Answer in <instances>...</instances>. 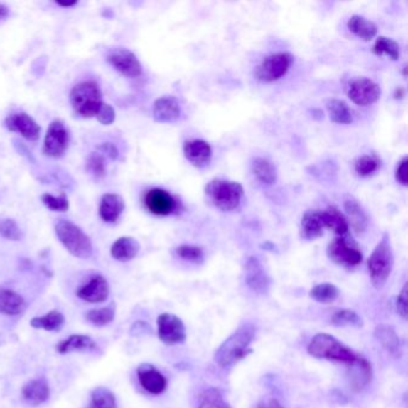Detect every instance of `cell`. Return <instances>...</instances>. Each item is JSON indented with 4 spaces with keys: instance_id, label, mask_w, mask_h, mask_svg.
I'll return each instance as SVG.
<instances>
[{
    "instance_id": "cell-51",
    "label": "cell",
    "mask_w": 408,
    "mask_h": 408,
    "mask_svg": "<svg viewBox=\"0 0 408 408\" xmlns=\"http://www.w3.org/2000/svg\"><path fill=\"white\" fill-rule=\"evenodd\" d=\"M55 4L59 5V6H63V8H72L75 5L78 4V1H55Z\"/></svg>"
},
{
    "instance_id": "cell-44",
    "label": "cell",
    "mask_w": 408,
    "mask_h": 408,
    "mask_svg": "<svg viewBox=\"0 0 408 408\" xmlns=\"http://www.w3.org/2000/svg\"><path fill=\"white\" fill-rule=\"evenodd\" d=\"M176 253L183 260L192 261L195 264H201L204 261V252L200 247L182 245L176 249Z\"/></svg>"
},
{
    "instance_id": "cell-6",
    "label": "cell",
    "mask_w": 408,
    "mask_h": 408,
    "mask_svg": "<svg viewBox=\"0 0 408 408\" xmlns=\"http://www.w3.org/2000/svg\"><path fill=\"white\" fill-rule=\"evenodd\" d=\"M367 267L370 273L371 283L375 289L381 290L382 287L386 285L394 267V254L390 235H383L381 241L371 254Z\"/></svg>"
},
{
    "instance_id": "cell-35",
    "label": "cell",
    "mask_w": 408,
    "mask_h": 408,
    "mask_svg": "<svg viewBox=\"0 0 408 408\" xmlns=\"http://www.w3.org/2000/svg\"><path fill=\"white\" fill-rule=\"evenodd\" d=\"M372 52L377 57L387 55L392 60H399L401 54L399 43L392 40V38H386V36H378L377 40L375 42Z\"/></svg>"
},
{
    "instance_id": "cell-48",
    "label": "cell",
    "mask_w": 408,
    "mask_h": 408,
    "mask_svg": "<svg viewBox=\"0 0 408 408\" xmlns=\"http://www.w3.org/2000/svg\"><path fill=\"white\" fill-rule=\"evenodd\" d=\"M97 151L104 157H108L110 159H117L119 157V150L113 143H103L97 148Z\"/></svg>"
},
{
    "instance_id": "cell-42",
    "label": "cell",
    "mask_w": 408,
    "mask_h": 408,
    "mask_svg": "<svg viewBox=\"0 0 408 408\" xmlns=\"http://www.w3.org/2000/svg\"><path fill=\"white\" fill-rule=\"evenodd\" d=\"M0 236L10 241H21L23 238V231L16 220L11 218L0 220Z\"/></svg>"
},
{
    "instance_id": "cell-37",
    "label": "cell",
    "mask_w": 408,
    "mask_h": 408,
    "mask_svg": "<svg viewBox=\"0 0 408 408\" xmlns=\"http://www.w3.org/2000/svg\"><path fill=\"white\" fill-rule=\"evenodd\" d=\"M114 318H115L114 304L106 308H101V309L89 310L85 314L87 321L96 327H104V326L109 325L113 322Z\"/></svg>"
},
{
    "instance_id": "cell-34",
    "label": "cell",
    "mask_w": 408,
    "mask_h": 408,
    "mask_svg": "<svg viewBox=\"0 0 408 408\" xmlns=\"http://www.w3.org/2000/svg\"><path fill=\"white\" fill-rule=\"evenodd\" d=\"M309 295L316 302L322 303V304H331V303L337 301L340 292L335 285L331 283H322L313 287Z\"/></svg>"
},
{
    "instance_id": "cell-20",
    "label": "cell",
    "mask_w": 408,
    "mask_h": 408,
    "mask_svg": "<svg viewBox=\"0 0 408 408\" xmlns=\"http://www.w3.org/2000/svg\"><path fill=\"white\" fill-rule=\"evenodd\" d=\"M152 114H154L156 122L171 124V122H176L181 115V107L175 97H171V96L161 97V99L156 100L154 103Z\"/></svg>"
},
{
    "instance_id": "cell-43",
    "label": "cell",
    "mask_w": 408,
    "mask_h": 408,
    "mask_svg": "<svg viewBox=\"0 0 408 408\" xmlns=\"http://www.w3.org/2000/svg\"><path fill=\"white\" fill-rule=\"evenodd\" d=\"M41 200L45 205V208H50V211L66 212L70 208V203L65 194L54 197L52 194L45 193L42 195Z\"/></svg>"
},
{
    "instance_id": "cell-21",
    "label": "cell",
    "mask_w": 408,
    "mask_h": 408,
    "mask_svg": "<svg viewBox=\"0 0 408 408\" xmlns=\"http://www.w3.org/2000/svg\"><path fill=\"white\" fill-rule=\"evenodd\" d=\"M348 377L351 386L355 390H362L370 383L372 380V367L367 359L358 355L355 362L348 364Z\"/></svg>"
},
{
    "instance_id": "cell-38",
    "label": "cell",
    "mask_w": 408,
    "mask_h": 408,
    "mask_svg": "<svg viewBox=\"0 0 408 408\" xmlns=\"http://www.w3.org/2000/svg\"><path fill=\"white\" fill-rule=\"evenodd\" d=\"M332 325L338 326V327H355V328H360L363 326V321L355 311L351 309H341L338 310L337 313H334L332 318H331Z\"/></svg>"
},
{
    "instance_id": "cell-40",
    "label": "cell",
    "mask_w": 408,
    "mask_h": 408,
    "mask_svg": "<svg viewBox=\"0 0 408 408\" xmlns=\"http://www.w3.org/2000/svg\"><path fill=\"white\" fill-rule=\"evenodd\" d=\"M380 164H381V163L378 161L377 157L365 155L357 159V162H355V169L359 176L367 178V176H370V175L374 174V173L378 171Z\"/></svg>"
},
{
    "instance_id": "cell-36",
    "label": "cell",
    "mask_w": 408,
    "mask_h": 408,
    "mask_svg": "<svg viewBox=\"0 0 408 408\" xmlns=\"http://www.w3.org/2000/svg\"><path fill=\"white\" fill-rule=\"evenodd\" d=\"M87 408H117V399L112 390L99 387L91 392V404Z\"/></svg>"
},
{
    "instance_id": "cell-9",
    "label": "cell",
    "mask_w": 408,
    "mask_h": 408,
    "mask_svg": "<svg viewBox=\"0 0 408 408\" xmlns=\"http://www.w3.org/2000/svg\"><path fill=\"white\" fill-rule=\"evenodd\" d=\"M70 134L64 122L54 120L45 133L43 154L52 159H60L68 148Z\"/></svg>"
},
{
    "instance_id": "cell-5",
    "label": "cell",
    "mask_w": 408,
    "mask_h": 408,
    "mask_svg": "<svg viewBox=\"0 0 408 408\" xmlns=\"http://www.w3.org/2000/svg\"><path fill=\"white\" fill-rule=\"evenodd\" d=\"M55 234L68 253L78 259L92 257L94 248L89 236L70 220H60L55 224Z\"/></svg>"
},
{
    "instance_id": "cell-11",
    "label": "cell",
    "mask_w": 408,
    "mask_h": 408,
    "mask_svg": "<svg viewBox=\"0 0 408 408\" xmlns=\"http://www.w3.org/2000/svg\"><path fill=\"white\" fill-rule=\"evenodd\" d=\"M107 61L120 75L127 78H136L141 75L143 68L136 54L126 48H117L108 54Z\"/></svg>"
},
{
    "instance_id": "cell-31",
    "label": "cell",
    "mask_w": 408,
    "mask_h": 408,
    "mask_svg": "<svg viewBox=\"0 0 408 408\" xmlns=\"http://www.w3.org/2000/svg\"><path fill=\"white\" fill-rule=\"evenodd\" d=\"M65 325V316L58 310H52L50 313L31 318V326L35 329H45L47 332H58Z\"/></svg>"
},
{
    "instance_id": "cell-26",
    "label": "cell",
    "mask_w": 408,
    "mask_h": 408,
    "mask_svg": "<svg viewBox=\"0 0 408 408\" xmlns=\"http://www.w3.org/2000/svg\"><path fill=\"white\" fill-rule=\"evenodd\" d=\"M321 218L325 229L332 230L338 236H345L348 234L350 227L348 220L335 206H329L321 211Z\"/></svg>"
},
{
    "instance_id": "cell-13",
    "label": "cell",
    "mask_w": 408,
    "mask_h": 408,
    "mask_svg": "<svg viewBox=\"0 0 408 408\" xmlns=\"http://www.w3.org/2000/svg\"><path fill=\"white\" fill-rule=\"evenodd\" d=\"M245 280L247 286L257 295H266L271 287V278L257 257H252L245 266Z\"/></svg>"
},
{
    "instance_id": "cell-23",
    "label": "cell",
    "mask_w": 408,
    "mask_h": 408,
    "mask_svg": "<svg viewBox=\"0 0 408 408\" xmlns=\"http://www.w3.org/2000/svg\"><path fill=\"white\" fill-rule=\"evenodd\" d=\"M344 208L348 217V222L350 220L351 227L355 229V232L362 234L367 230L369 218L367 212L364 211L358 200L352 195H346L344 198Z\"/></svg>"
},
{
    "instance_id": "cell-30",
    "label": "cell",
    "mask_w": 408,
    "mask_h": 408,
    "mask_svg": "<svg viewBox=\"0 0 408 408\" xmlns=\"http://www.w3.org/2000/svg\"><path fill=\"white\" fill-rule=\"evenodd\" d=\"M375 338L377 339L378 343H381L383 348H386V351L394 355H400V338L392 326H377L375 329Z\"/></svg>"
},
{
    "instance_id": "cell-17",
    "label": "cell",
    "mask_w": 408,
    "mask_h": 408,
    "mask_svg": "<svg viewBox=\"0 0 408 408\" xmlns=\"http://www.w3.org/2000/svg\"><path fill=\"white\" fill-rule=\"evenodd\" d=\"M136 374L139 378L140 386L149 393L159 395L166 390V385H168L166 378L150 364H141L138 367Z\"/></svg>"
},
{
    "instance_id": "cell-16",
    "label": "cell",
    "mask_w": 408,
    "mask_h": 408,
    "mask_svg": "<svg viewBox=\"0 0 408 408\" xmlns=\"http://www.w3.org/2000/svg\"><path fill=\"white\" fill-rule=\"evenodd\" d=\"M110 286L103 276H94L77 290L78 299L89 303H102L109 297Z\"/></svg>"
},
{
    "instance_id": "cell-47",
    "label": "cell",
    "mask_w": 408,
    "mask_h": 408,
    "mask_svg": "<svg viewBox=\"0 0 408 408\" xmlns=\"http://www.w3.org/2000/svg\"><path fill=\"white\" fill-rule=\"evenodd\" d=\"M407 164L408 159L407 157H404V159H401L400 163H399V166H397V173H395L397 181L399 182L400 185L404 186V187L408 185Z\"/></svg>"
},
{
    "instance_id": "cell-1",
    "label": "cell",
    "mask_w": 408,
    "mask_h": 408,
    "mask_svg": "<svg viewBox=\"0 0 408 408\" xmlns=\"http://www.w3.org/2000/svg\"><path fill=\"white\" fill-rule=\"evenodd\" d=\"M255 337V327L252 323H245L240 328L231 334L223 344L215 351V363L222 369H230L235 367L238 362L247 358L253 352L250 344Z\"/></svg>"
},
{
    "instance_id": "cell-46",
    "label": "cell",
    "mask_w": 408,
    "mask_h": 408,
    "mask_svg": "<svg viewBox=\"0 0 408 408\" xmlns=\"http://www.w3.org/2000/svg\"><path fill=\"white\" fill-rule=\"evenodd\" d=\"M408 290L407 284H404L402 290H401L400 295L397 296V314L400 315L401 318L404 320H407L408 315Z\"/></svg>"
},
{
    "instance_id": "cell-10",
    "label": "cell",
    "mask_w": 408,
    "mask_h": 408,
    "mask_svg": "<svg viewBox=\"0 0 408 408\" xmlns=\"http://www.w3.org/2000/svg\"><path fill=\"white\" fill-rule=\"evenodd\" d=\"M157 326H159V340L164 344L168 346H174V345L185 343L186 338H187L186 327L181 318H178L176 315L168 314V313L159 315L157 318Z\"/></svg>"
},
{
    "instance_id": "cell-32",
    "label": "cell",
    "mask_w": 408,
    "mask_h": 408,
    "mask_svg": "<svg viewBox=\"0 0 408 408\" xmlns=\"http://www.w3.org/2000/svg\"><path fill=\"white\" fill-rule=\"evenodd\" d=\"M252 171L254 176L264 185L271 186L276 183L277 181V169L269 159L257 157L254 159L252 164Z\"/></svg>"
},
{
    "instance_id": "cell-45",
    "label": "cell",
    "mask_w": 408,
    "mask_h": 408,
    "mask_svg": "<svg viewBox=\"0 0 408 408\" xmlns=\"http://www.w3.org/2000/svg\"><path fill=\"white\" fill-rule=\"evenodd\" d=\"M115 110H114L113 107L110 104H107V103H103L101 108H100L99 113L96 115L97 120H99L100 124H102L104 126H109L115 122Z\"/></svg>"
},
{
    "instance_id": "cell-19",
    "label": "cell",
    "mask_w": 408,
    "mask_h": 408,
    "mask_svg": "<svg viewBox=\"0 0 408 408\" xmlns=\"http://www.w3.org/2000/svg\"><path fill=\"white\" fill-rule=\"evenodd\" d=\"M50 397V386L45 378H34L23 386V400L31 406H40V404H45Z\"/></svg>"
},
{
    "instance_id": "cell-8",
    "label": "cell",
    "mask_w": 408,
    "mask_h": 408,
    "mask_svg": "<svg viewBox=\"0 0 408 408\" xmlns=\"http://www.w3.org/2000/svg\"><path fill=\"white\" fill-rule=\"evenodd\" d=\"M327 255L337 265L355 267L363 261V254L353 241L345 236L334 238L327 247Z\"/></svg>"
},
{
    "instance_id": "cell-3",
    "label": "cell",
    "mask_w": 408,
    "mask_h": 408,
    "mask_svg": "<svg viewBox=\"0 0 408 408\" xmlns=\"http://www.w3.org/2000/svg\"><path fill=\"white\" fill-rule=\"evenodd\" d=\"M308 352L314 358L326 359L331 362H339L346 365L355 362L358 355H355L351 348L345 346L337 338L326 333L316 334L308 346Z\"/></svg>"
},
{
    "instance_id": "cell-18",
    "label": "cell",
    "mask_w": 408,
    "mask_h": 408,
    "mask_svg": "<svg viewBox=\"0 0 408 408\" xmlns=\"http://www.w3.org/2000/svg\"><path fill=\"white\" fill-rule=\"evenodd\" d=\"M183 154L187 161L197 168H204L211 162V145L205 140L194 139L186 141Z\"/></svg>"
},
{
    "instance_id": "cell-14",
    "label": "cell",
    "mask_w": 408,
    "mask_h": 408,
    "mask_svg": "<svg viewBox=\"0 0 408 408\" xmlns=\"http://www.w3.org/2000/svg\"><path fill=\"white\" fill-rule=\"evenodd\" d=\"M348 95V99L357 106H371L381 97V87L374 80L359 78L352 82Z\"/></svg>"
},
{
    "instance_id": "cell-25",
    "label": "cell",
    "mask_w": 408,
    "mask_h": 408,
    "mask_svg": "<svg viewBox=\"0 0 408 408\" xmlns=\"http://www.w3.org/2000/svg\"><path fill=\"white\" fill-rule=\"evenodd\" d=\"M140 250V245L136 238L124 236L117 238L110 248V255L120 262H129L138 255Z\"/></svg>"
},
{
    "instance_id": "cell-29",
    "label": "cell",
    "mask_w": 408,
    "mask_h": 408,
    "mask_svg": "<svg viewBox=\"0 0 408 408\" xmlns=\"http://www.w3.org/2000/svg\"><path fill=\"white\" fill-rule=\"evenodd\" d=\"M348 31L363 41H371L377 35L378 28L374 22L362 16H352L348 22Z\"/></svg>"
},
{
    "instance_id": "cell-24",
    "label": "cell",
    "mask_w": 408,
    "mask_h": 408,
    "mask_svg": "<svg viewBox=\"0 0 408 408\" xmlns=\"http://www.w3.org/2000/svg\"><path fill=\"white\" fill-rule=\"evenodd\" d=\"M323 223H322L321 211L309 210L303 215L301 220V235L304 240L314 241L323 236Z\"/></svg>"
},
{
    "instance_id": "cell-4",
    "label": "cell",
    "mask_w": 408,
    "mask_h": 408,
    "mask_svg": "<svg viewBox=\"0 0 408 408\" xmlns=\"http://www.w3.org/2000/svg\"><path fill=\"white\" fill-rule=\"evenodd\" d=\"M72 108L78 115L85 119L94 117L102 106V91L94 80H87L72 87L70 94Z\"/></svg>"
},
{
    "instance_id": "cell-33",
    "label": "cell",
    "mask_w": 408,
    "mask_h": 408,
    "mask_svg": "<svg viewBox=\"0 0 408 408\" xmlns=\"http://www.w3.org/2000/svg\"><path fill=\"white\" fill-rule=\"evenodd\" d=\"M327 110H328L329 119L334 124L339 125H348L353 122L351 110L348 104L341 100L332 99L327 102Z\"/></svg>"
},
{
    "instance_id": "cell-52",
    "label": "cell",
    "mask_w": 408,
    "mask_h": 408,
    "mask_svg": "<svg viewBox=\"0 0 408 408\" xmlns=\"http://www.w3.org/2000/svg\"><path fill=\"white\" fill-rule=\"evenodd\" d=\"M404 96V90L402 87H397L395 90V94H394V97L397 100H401Z\"/></svg>"
},
{
    "instance_id": "cell-12",
    "label": "cell",
    "mask_w": 408,
    "mask_h": 408,
    "mask_svg": "<svg viewBox=\"0 0 408 408\" xmlns=\"http://www.w3.org/2000/svg\"><path fill=\"white\" fill-rule=\"evenodd\" d=\"M144 205L155 215H171L178 210V203L166 189L152 188L144 195Z\"/></svg>"
},
{
    "instance_id": "cell-49",
    "label": "cell",
    "mask_w": 408,
    "mask_h": 408,
    "mask_svg": "<svg viewBox=\"0 0 408 408\" xmlns=\"http://www.w3.org/2000/svg\"><path fill=\"white\" fill-rule=\"evenodd\" d=\"M257 408H285L283 404H280L279 401L274 399V397H267V399H264L261 400L259 404H257Z\"/></svg>"
},
{
    "instance_id": "cell-41",
    "label": "cell",
    "mask_w": 408,
    "mask_h": 408,
    "mask_svg": "<svg viewBox=\"0 0 408 408\" xmlns=\"http://www.w3.org/2000/svg\"><path fill=\"white\" fill-rule=\"evenodd\" d=\"M87 171L96 178H104L107 174L106 157L99 151L92 152L87 159Z\"/></svg>"
},
{
    "instance_id": "cell-50",
    "label": "cell",
    "mask_w": 408,
    "mask_h": 408,
    "mask_svg": "<svg viewBox=\"0 0 408 408\" xmlns=\"http://www.w3.org/2000/svg\"><path fill=\"white\" fill-rule=\"evenodd\" d=\"M9 14H10V10H9L8 6L0 3V21H3V19L6 18V17L9 16Z\"/></svg>"
},
{
    "instance_id": "cell-15",
    "label": "cell",
    "mask_w": 408,
    "mask_h": 408,
    "mask_svg": "<svg viewBox=\"0 0 408 408\" xmlns=\"http://www.w3.org/2000/svg\"><path fill=\"white\" fill-rule=\"evenodd\" d=\"M5 126L9 131L19 133L23 138H26L29 141L38 140L40 133H41V127L38 126V122H35L31 115L23 112L9 115L5 119Z\"/></svg>"
},
{
    "instance_id": "cell-2",
    "label": "cell",
    "mask_w": 408,
    "mask_h": 408,
    "mask_svg": "<svg viewBox=\"0 0 408 408\" xmlns=\"http://www.w3.org/2000/svg\"><path fill=\"white\" fill-rule=\"evenodd\" d=\"M243 187L241 183L220 178H213L205 187V195L210 204L220 211H234L242 200Z\"/></svg>"
},
{
    "instance_id": "cell-39",
    "label": "cell",
    "mask_w": 408,
    "mask_h": 408,
    "mask_svg": "<svg viewBox=\"0 0 408 408\" xmlns=\"http://www.w3.org/2000/svg\"><path fill=\"white\" fill-rule=\"evenodd\" d=\"M198 408H232L227 401L224 400L223 395L220 390L210 388L201 393Z\"/></svg>"
},
{
    "instance_id": "cell-7",
    "label": "cell",
    "mask_w": 408,
    "mask_h": 408,
    "mask_svg": "<svg viewBox=\"0 0 408 408\" xmlns=\"http://www.w3.org/2000/svg\"><path fill=\"white\" fill-rule=\"evenodd\" d=\"M294 63V55L287 52L271 54L261 61L255 71L257 80L265 83H272L279 80L286 75Z\"/></svg>"
},
{
    "instance_id": "cell-27",
    "label": "cell",
    "mask_w": 408,
    "mask_h": 408,
    "mask_svg": "<svg viewBox=\"0 0 408 408\" xmlns=\"http://www.w3.org/2000/svg\"><path fill=\"white\" fill-rule=\"evenodd\" d=\"M27 309V303L17 292L3 289L0 290V313L8 316L22 314Z\"/></svg>"
},
{
    "instance_id": "cell-28",
    "label": "cell",
    "mask_w": 408,
    "mask_h": 408,
    "mask_svg": "<svg viewBox=\"0 0 408 408\" xmlns=\"http://www.w3.org/2000/svg\"><path fill=\"white\" fill-rule=\"evenodd\" d=\"M97 348L94 339L82 334H73L71 337L66 338L57 345V352L60 355H68L72 352L90 351Z\"/></svg>"
},
{
    "instance_id": "cell-22",
    "label": "cell",
    "mask_w": 408,
    "mask_h": 408,
    "mask_svg": "<svg viewBox=\"0 0 408 408\" xmlns=\"http://www.w3.org/2000/svg\"><path fill=\"white\" fill-rule=\"evenodd\" d=\"M125 210V201L119 194L108 193L103 195L100 204L101 220L106 223H115Z\"/></svg>"
}]
</instances>
